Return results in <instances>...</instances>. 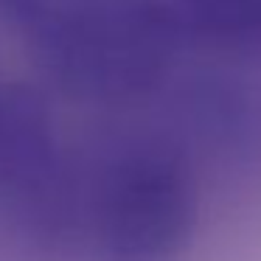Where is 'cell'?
I'll return each mask as SVG.
<instances>
[{
  "label": "cell",
  "mask_w": 261,
  "mask_h": 261,
  "mask_svg": "<svg viewBox=\"0 0 261 261\" xmlns=\"http://www.w3.org/2000/svg\"><path fill=\"white\" fill-rule=\"evenodd\" d=\"M194 225L186 163L158 143H113L82 177L68 261H177Z\"/></svg>",
  "instance_id": "cell-1"
},
{
  "label": "cell",
  "mask_w": 261,
  "mask_h": 261,
  "mask_svg": "<svg viewBox=\"0 0 261 261\" xmlns=\"http://www.w3.org/2000/svg\"><path fill=\"white\" fill-rule=\"evenodd\" d=\"M180 29L230 51L261 57V0H169Z\"/></svg>",
  "instance_id": "cell-2"
}]
</instances>
